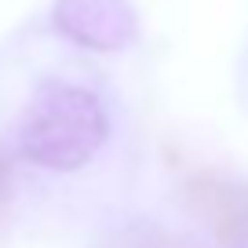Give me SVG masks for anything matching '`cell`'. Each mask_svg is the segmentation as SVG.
<instances>
[{"instance_id":"cell-1","label":"cell","mask_w":248,"mask_h":248,"mask_svg":"<svg viewBox=\"0 0 248 248\" xmlns=\"http://www.w3.org/2000/svg\"><path fill=\"white\" fill-rule=\"evenodd\" d=\"M109 117L88 88L44 80L15 124V146L30 164L47 171H77L106 146Z\"/></svg>"},{"instance_id":"cell-2","label":"cell","mask_w":248,"mask_h":248,"mask_svg":"<svg viewBox=\"0 0 248 248\" xmlns=\"http://www.w3.org/2000/svg\"><path fill=\"white\" fill-rule=\"evenodd\" d=\"M51 22L80 47L121 51L139 33V11L132 0H55Z\"/></svg>"},{"instance_id":"cell-3","label":"cell","mask_w":248,"mask_h":248,"mask_svg":"<svg viewBox=\"0 0 248 248\" xmlns=\"http://www.w3.org/2000/svg\"><path fill=\"white\" fill-rule=\"evenodd\" d=\"M186 201L204 219L219 245L248 248V183L219 175H194L186 183Z\"/></svg>"},{"instance_id":"cell-4","label":"cell","mask_w":248,"mask_h":248,"mask_svg":"<svg viewBox=\"0 0 248 248\" xmlns=\"http://www.w3.org/2000/svg\"><path fill=\"white\" fill-rule=\"evenodd\" d=\"M4 197H8V168L0 161V208H4Z\"/></svg>"}]
</instances>
